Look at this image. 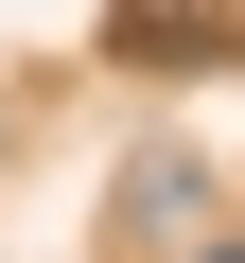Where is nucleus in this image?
<instances>
[{
  "label": "nucleus",
  "mask_w": 245,
  "mask_h": 263,
  "mask_svg": "<svg viewBox=\"0 0 245 263\" xmlns=\"http://www.w3.org/2000/svg\"><path fill=\"white\" fill-rule=\"evenodd\" d=\"M245 35V0H105V53L122 70H193V53H228Z\"/></svg>",
  "instance_id": "f257e3e1"
},
{
  "label": "nucleus",
  "mask_w": 245,
  "mask_h": 263,
  "mask_svg": "<svg viewBox=\"0 0 245 263\" xmlns=\"http://www.w3.org/2000/svg\"><path fill=\"white\" fill-rule=\"evenodd\" d=\"M193 263H245V228H228V246H193Z\"/></svg>",
  "instance_id": "f03ea898"
}]
</instances>
